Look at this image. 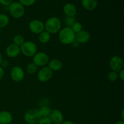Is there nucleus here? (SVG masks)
<instances>
[{
  "label": "nucleus",
  "instance_id": "obj_27",
  "mask_svg": "<svg viewBox=\"0 0 124 124\" xmlns=\"http://www.w3.org/2000/svg\"><path fill=\"white\" fill-rule=\"evenodd\" d=\"M38 124H52L49 117H41Z\"/></svg>",
  "mask_w": 124,
  "mask_h": 124
},
{
  "label": "nucleus",
  "instance_id": "obj_20",
  "mask_svg": "<svg viewBox=\"0 0 124 124\" xmlns=\"http://www.w3.org/2000/svg\"><path fill=\"white\" fill-rule=\"evenodd\" d=\"M9 24V18L8 16L4 13L0 14V29H3Z\"/></svg>",
  "mask_w": 124,
  "mask_h": 124
},
{
  "label": "nucleus",
  "instance_id": "obj_33",
  "mask_svg": "<svg viewBox=\"0 0 124 124\" xmlns=\"http://www.w3.org/2000/svg\"><path fill=\"white\" fill-rule=\"evenodd\" d=\"M2 60H3V58H2V54H1V53H0V66H1V62H2Z\"/></svg>",
  "mask_w": 124,
  "mask_h": 124
},
{
  "label": "nucleus",
  "instance_id": "obj_26",
  "mask_svg": "<svg viewBox=\"0 0 124 124\" xmlns=\"http://www.w3.org/2000/svg\"><path fill=\"white\" fill-rule=\"evenodd\" d=\"M36 0H19V2L24 6H31L35 3Z\"/></svg>",
  "mask_w": 124,
  "mask_h": 124
},
{
  "label": "nucleus",
  "instance_id": "obj_5",
  "mask_svg": "<svg viewBox=\"0 0 124 124\" xmlns=\"http://www.w3.org/2000/svg\"><path fill=\"white\" fill-rule=\"evenodd\" d=\"M41 116L37 109H30L27 111L24 115L25 122L28 124H37Z\"/></svg>",
  "mask_w": 124,
  "mask_h": 124
},
{
  "label": "nucleus",
  "instance_id": "obj_7",
  "mask_svg": "<svg viewBox=\"0 0 124 124\" xmlns=\"http://www.w3.org/2000/svg\"><path fill=\"white\" fill-rule=\"evenodd\" d=\"M110 67L112 71L119 73L121 70L124 69V60L119 56H113L110 60Z\"/></svg>",
  "mask_w": 124,
  "mask_h": 124
},
{
  "label": "nucleus",
  "instance_id": "obj_14",
  "mask_svg": "<svg viewBox=\"0 0 124 124\" xmlns=\"http://www.w3.org/2000/svg\"><path fill=\"white\" fill-rule=\"evenodd\" d=\"M63 12L67 16H75L77 13V9L73 4L66 3L63 6Z\"/></svg>",
  "mask_w": 124,
  "mask_h": 124
},
{
  "label": "nucleus",
  "instance_id": "obj_15",
  "mask_svg": "<svg viewBox=\"0 0 124 124\" xmlns=\"http://www.w3.org/2000/svg\"><path fill=\"white\" fill-rule=\"evenodd\" d=\"M13 121V116L9 111H0V124H10Z\"/></svg>",
  "mask_w": 124,
  "mask_h": 124
},
{
  "label": "nucleus",
  "instance_id": "obj_12",
  "mask_svg": "<svg viewBox=\"0 0 124 124\" xmlns=\"http://www.w3.org/2000/svg\"><path fill=\"white\" fill-rule=\"evenodd\" d=\"M6 54L8 58H14L19 55L21 53L20 47L16 46L14 44L8 45L6 48Z\"/></svg>",
  "mask_w": 124,
  "mask_h": 124
},
{
  "label": "nucleus",
  "instance_id": "obj_31",
  "mask_svg": "<svg viewBox=\"0 0 124 124\" xmlns=\"http://www.w3.org/2000/svg\"><path fill=\"white\" fill-rule=\"evenodd\" d=\"M4 76V70L3 68L0 66V81L3 78Z\"/></svg>",
  "mask_w": 124,
  "mask_h": 124
},
{
  "label": "nucleus",
  "instance_id": "obj_24",
  "mask_svg": "<svg viewBox=\"0 0 124 124\" xmlns=\"http://www.w3.org/2000/svg\"><path fill=\"white\" fill-rule=\"evenodd\" d=\"M70 28H71V30H73V31L76 34L77 33L81 31V30H82V25L81 24V23H79V22L76 21L73 24L72 26Z\"/></svg>",
  "mask_w": 124,
  "mask_h": 124
},
{
  "label": "nucleus",
  "instance_id": "obj_9",
  "mask_svg": "<svg viewBox=\"0 0 124 124\" xmlns=\"http://www.w3.org/2000/svg\"><path fill=\"white\" fill-rule=\"evenodd\" d=\"M25 77V72L20 66H15L11 69L10 78L15 82H21Z\"/></svg>",
  "mask_w": 124,
  "mask_h": 124
},
{
  "label": "nucleus",
  "instance_id": "obj_35",
  "mask_svg": "<svg viewBox=\"0 0 124 124\" xmlns=\"http://www.w3.org/2000/svg\"><path fill=\"white\" fill-rule=\"evenodd\" d=\"M124 110H122V121H124Z\"/></svg>",
  "mask_w": 124,
  "mask_h": 124
},
{
  "label": "nucleus",
  "instance_id": "obj_11",
  "mask_svg": "<svg viewBox=\"0 0 124 124\" xmlns=\"http://www.w3.org/2000/svg\"><path fill=\"white\" fill-rule=\"evenodd\" d=\"M49 117L52 124H61L64 122V115L61 111L58 109H54L52 110Z\"/></svg>",
  "mask_w": 124,
  "mask_h": 124
},
{
  "label": "nucleus",
  "instance_id": "obj_6",
  "mask_svg": "<svg viewBox=\"0 0 124 124\" xmlns=\"http://www.w3.org/2000/svg\"><path fill=\"white\" fill-rule=\"evenodd\" d=\"M49 56L44 52H37L33 56V62L38 67H45L49 62Z\"/></svg>",
  "mask_w": 124,
  "mask_h": 124
},
{
  "label": "nucleus",
  "instance_id": "obj_17",
  "mask_svg": "<svg viewBox=\"0 0 124 124\" xmlns=\"http://www.w3.org/2000/svg\"><path fill=\"white\" fill-rule=\"evenodd\" d=\"M48 67L52 71H59L62 68V62L59 59H53L48 62Z\"/></svg>",
  "mask_w": 124,
  "mask_h": 124
},
{
  "label": "nucleus",
  "instance_id": "obj_29",
  "mask_svg": "<svg viewBox=\"0 0 124 124\" xmlns=\"http://www.w3.org/2000/svg\"><path fill=\"white\" fill-rule=\"evenodd\" d=\"M8 64H9V63H8V61L6 60V59H3L2 61V62H1V67L4 69V68L7 67L8 65Z\"/></svg>",
  "mask_w": 124,
  "mask_h": 124
},
{
  "label": "nucleus",
  "instance_id": "obj_28",
  "mask_svg": "<svg viewBox=\"0 0 124 124\" xmlns=\"http://www.w3.org/2000/svg\"><path fill=\"white\" fill-rule=\"evenodd\" d=\"M13 2V0H0V4L2 6H8Z\"/></svg>",
  "mask_w": 124,
  "mask_h": 124
},
{
  "label": "nucleus",
  "instance_id": "obj_34",
  "mask_svg": "<svg viewBox=\"0 0 124 124\" xmlns=\"http://www.w3.org/2000/svg\"><path fill=\"white\" fill-rule=\"evenodd\" d=\"M115 124H124V122L123 121H119L116 122Z\"/></svg>",
  "mask_w": 124,
  "mask_h": 124
},
{
  "label": "nucleus",
  "instance_id": "obj_3",
  "mask_svg": "<svg viewBox=\"0 0 124 124\" xmlns=\"http://www.w3.org/2000/svg\"><path fill=\"white\" fill-rule=\"evenodd\" d=\"M8 10L10 14L15 19H19L24 16L25 13V8L19 2H12L8 6Z\"/></svg>",
  "mask_w": 124,
  "mask_h": 124
},
{
  "label": "nucleus",
  "instance_id": "obj_30",
  "mask_svg": "<svg viewBox=\"0 0 124 124\" xmlns=\"http://www.w3.org/2000/svg\"><path fill=\"white\" fill-rule=\"evenodd\" d=\"M118 76L122 81H124V69L121 70L118 73Z\"/></svg>",
  "mask_w": 124,
  "mask_h": 124
},
{
  "label": "nucleus",
  "instance_id": "obj_19",
  "mask_svg": "<svg viewBox=\"0 0 124 124\" xmlns=\"http://www.w3.org/2000/svg\"><path fill=\"white\" fill-rule=\"evenodd\" d=\"M38 111L41 117H49L52 110L50 107L45 105L41 107Z\"/></svg>",
  "mask_w": 124,
  "mask_h": 124
},
{
  "label": "nucleus",
  "instance_id": "obj_21",
  "mask_svg": "<svg viewBox=\"0 0 124 124\" xmlns=\"http://www.w3.org/2000/svg\"><path fill=\"white\" fill-rule=\"evenodd\" d=\"M38 68V67L36 64H34L33 62H31L28 64L27 66L26 71L29 75H34L37 72Z\"/></svg>",
  "mask_w": 124,
  "mask_h": 124
},
{
  "label": "nucleus",
  "instance_id": "obj_4",
  "mask_svg": "<svg viewBox=\"0 0 124 124\" xmlns=\"http://www.w3.org/2000/svg\"><path fill=\"white\" fill-rule=\"evenodd\" d=\"M20 50L25 56L33 57L37 53V46L33 41H27L21 46Z\"/></svg>",
  "mask_w": 124,
  "mask_h": 124
},
{
  "label": "nucleus",
  "instance_id": "obj_13",
  "mask_svg": "<svg viewBox=\"0 0 124 124\" xmlns=\"http://www.w3.org/2000/svg\"><path fill=\"white\" fill-rule=\"evenodd\" d=\"M90 39V35L88 31L82 30L79 32L75 34V41L79 44H85Z\"/></svg>",
  "mask_w": 124,
  "mask_h": 124
},
{
  "label": "nucleus",
  "instance_id": "obj_2",
  "mask_svg": "<svg viewBox=\"0 0 124 124\" xmlns=\"http://www.w3.org/2000/svg\"><path fill=\"white\" fill-rule=\"evenodd\" d=\"M61 22L60 19L56 16L50 17L44 23L45 30L50 35L59 33L61 29Z\"/></svg>",
  "mask_w": 124,
  "mask_h": 124
},
{
  "label": "nucleus",
  "instance_id": "obj_8",
  "mask_svg": "<svg viewBox=\"0 0 124 124\" xmlns=\"http://www.w3.org/2000/svg\"><path fill=\"white\" fill-rule=\"evenodd\" d=\"M53 76V71L48 67H43L37 73V78L41 82H46L52 79Z\"/></svg>",
  "mask_w": 124,
  "mask_h": 124
},
{
  "label": "nucleus",
  "instance_id": "obj_1",
  "mask_svg": "<svg viewBox=\"0 0 124 124\" xmlns=\"http://www.w3.org/2000/svg\"><path fill=\"white\" fill-rule=\"evenodd\" d=\"M58 38L62 44L70 45L75 41V33L71 28L65 27L59 31Z\"/></svg>",
  "mask_w": 124,
  "mask_h": 124
},
{
  "label": "nucleus",
  "instance_id": "obj_16",
  "mask_svg": "<svg viewBox=\"0 0 124 124\" xmlns=\"http://www.w3.org/2000/svg\"><path fill=\"white\" fill-rule=\"evenodd\" d=\"M81 4L84 8L87 10L92 11L98 6V0H81Z\"/></svg>",
  "mask_w": 124,
  "mask_h": 124
},
{
  "label": "nucleus",
  "instance_id": "obj_25",
  "mask_svg": "<svg viewBox=\"0 0 124 124\" xmlns=\"http://www.w3.org/2000/svg\"><path fill=\"white\" fill-rule=\"evenodd\" d=\"M64 22H65V25H67V27H71L73 24L76 22V20H75V16H66Z\"/></svg>",
  "mask_w": 124,
  "mask_h": 124
},
{
  "label": "nucleus",
  "instance_id": "obj_18",
  "mask_svg": "<svg viewBox=\"0 0 124 124\" xmlns=\"http://www.w3.org/2000/svg\"><path fill=\"white\" fill-rule=\"evenodd\" d=\"M51 39V35L48 32H47L46 30H44L43 31L39 34L38 39L41 43L42 44H47L50 41Z\"/></svg>",
  "mask_w": 124,
  "mask_h": 124
},
{
  "label": "nucleus",
  "instance_id": "obj_22",
  "mask_svg": "<svg viewBox=\"0 0 124 124\" xmlns=\"http://www.w3.org/2000/svg\"><path fill=\"white\" fill-rule=\"evenodd\" d=\"M25 41L24 36L21 35H15L13 38V44H15L16 46H19V47H21Z\"/></svg>",
  "mask_w": 124,
  "mask_h": 124
},
{
  "label": "nucleus",
  "instance_id": "obj_32",
  "mask_svg": "<svg viewBox=\"0 0 124 124\" xmlns=\"http://www.w3.org/2000/svg\"><path fill=\"white\" fill-rule=\"evenodd\" d=\"M61 124H75L72 121H64Z\"/></svg>",
  "mask_w": 124,
  "mask_h": 124
},
{
  "label": "nucleus",
  "instance_id": "obj_10",
  "mask_svg": "<svg viewBox=\"0 0 124 124\" xmlns=\"http://www.w3.org/2000/svg\"><path fill=\"white\" fill-rule=\"evenodd\" d=\"M30 31L34 34H39L45 30L44 23L39 19H33L31 21L29 25Z\"/></svg>",
  "mask_w": 124,
  "mask_h": 124
},
{
  "label": "nucleus",
  "instance_id": "obj_36",
  "mask_svg": "<svg viewBox=\"0 0 124 124\" xmlns=\"http://www.w3.org/2000/svg\"><path fill=\"white\" fill-rule=\"evenodd\" d=\"M1 32H2V30H1V29H0V35H1Z\"/></svg>",
  "mask_w": 124,
  "mask_h": 124
},
{
  "label": "nucleus",
  "instance_id": "obj_37",
  "mask_svg": "<svg viewBox=\"0 0 124 124\" xmlns=\"http://www.w3.org/2000/svg\"><path fill=\"white\" fill-rule=\"evenodd\" d=\"M0 46H1V43H0Z\"/></svg>",
  "mask_w": 124,
  "mask_h": 124
},
{
  "label": "nucleus",
  "instance_id": "obj_23",
  "mask_svg": "<svg viewBox=\"0 0 124 124\" xmlns=\"http://www.w3.org/2000/svg\"><path fill=\"white\" fill-rule=\"evenodd\" d=\"M107 78L108 79V81H110V82H116L119 78L118 73L111 70L110 72H109L108 73Z\"/></svg>",
  "mask_w": 124,
  "mask_h": 124
}]
</instances>
